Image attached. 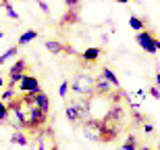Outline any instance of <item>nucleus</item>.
<instances>
[{
	"label": "nucleus",
	"instance_id": "nucleus-4",
	"mask_svg": "<svg viewBox=\"0 0 160 150\" xmlns=\"http://www.w3.org/2000/svg\"><path fill=\"white\" fill-rule=\"evenodd\" d=\"M19 92L21 94H38V92L42 90L40 81H38V77H33V75H23L21 77V81L17 84Z\"/></svg>",
	"mask_w": 160,
	"mask_h": 150
},
{
	"label": "nucleus",
	"instance_id": "nucleus-24",
	"mask_svg": "<svg viewBox=\"0 0 160 150\" xmlns=\"http://www.w3.org/2000/svg\"><path fill=\"white\" fill-rule=\"evenodd\" d=\"M38 6H40V8H42L44 13H50V6H48L46 2H44V0H38Z\"/></svg>",
	"mask_w": 160,
	"mask_h": 150
},
{
	"label": "nucleus",
	"instance_id": "nucleus-3",
	"mask_svg": "<svg viewBox=\"0 0 160 150\" xmlns=\"http://www.w3.org/2000/svg\"><path fill=\"white\" fill-rule=\"evenodd\" d=\"M25 69H27V60L25 59H17L8 67V88H17L21 77L25 75Z\"/></svg>",
	"mask_w": 160,
	"mask_h": 150
},
{
	"label": "nucleus",
	"instance_id": "nucleus-14",
	"mask_svg": "<svg viewBox=\"0 0 160 150\" xmlns=\"http://www.w3.org/2000/svg\"><path fill=\"white\" fill-rule=\"evenodd\" d=\"M38 38V31L36 29H27V31H23L21 36H19V44L23 46V44H29V42H33Z\"/></svg>",
	"mask_w": 160,
	"mask_h": 150
},
{
	"label": "nucleus",
	"instance_id": "nucleus-13",
	"mask_svg": "<svg viewBox=\"0 0 160 150\" xmlns=\"http://www.w3.org/2000/svg\"><path fill=\"white\" fill-rule=\"evenodd\" d=\"M102 77L106 79V81H108L110 85H112V88H121V84H119V77H117V75H114V73L110 71L108 67H104V71H102Z\"/></svg>",
	"mask_w": 160,
	"mask_h": 150
},
{
	"label": "nucleus",
	"instance_id": "nucleus-30",
	"mask_svg": "<svg viewBox=\"0 0 160 150\" xmlns=\"http://www.w3.org/2000/svg\"><path fill=\"white\" fill-rule=\"evenodd\" d=\"M156 52H160V40H156Z\"/></svg>",
	"mask_w": 160,
	"mask_h": 150
},
{
	"label": "nucleus",
	"instance_id": "nucleus-25",
	"mask_svg": "<svg viewBox=\"0 0 160 150\" xmlns=\"http://www.w3.org/2000/svg\"><path fill=\"white\" fill-rule=\"evenodd\" d=\"M38 142H40V144H38V150H46V146H44V136H42V133H38Z\"/></svg>",
	"mask_w": 160,
	"mask_h": 150
},
{
	"label": "nucleus",
	"instance_id": "nucleus-6",
	"mask_svg": "<svg viewBox=\"0 0 160 150\" xmlns=\"http://www.w3.org/2000/svg\"><path fill=\"white\" fill-rule=\"evenodd\" d=\"M71 104L79 111V115H81V121L89 119V113H92V98L83 96V98H79V100H73Z\"/></svg>",
	"mask_w": 160,
	"mask_h": 150
},
{
	"label": "nucleus",
	"instance_id": "nucleus-10",
	"mask_svg": "<svg viewBox=\"0 0 160 150\" xmlns=\"http://www.w3.org/2000/svg\"><path fill=\"white\" fill-rule=\"evenodd\" d=\"M100 54H102V50L100 48H85L81 52V56H83V60H88V63H96V60L100 59Z\"/></svg>",
	"mask_w": 160,
	"mask_h": 150
},
{
	"label": "nucleus",
	"instance_id": "nucleus-17",
	"mask_svg": "<svg viewBox=\"0 0 160 150\" xmlns=\"http://www.w3.org/2000/svg\"><path fill=\"white\" fill-rule=\"evenodd\" d=\"M77 21H79V17H77V11L75 8H69L67 15L62 17V23H77Z\"/></svg>",
	"mask_w": 160,
	"mask_h": 150
},
{
	"label": "nucleus",
	"instance_id": "nucleus-15",
	"mask_svg": "<svg viewBox=\"0 0 160 150\" xmlns=\"http://www.w3.org/2000/svg\"><path fill=\"white\" fill-rule=\"evenodd\" d=\"M17 52H19V50H17V46H11V48H6L4 52L0 54V65H4L6 60H8V59H12V56H17Z\"/></svg>",
	"mask_w": 160,
	"mask_h": 150
},
{
	"label": "nucleus",
	"instance_id": "nucleus-16",
	"mask_svg": "<svg viewBox=\"0 0 160 150\" xmlns=\"http://www.w3.org/2000/svg\"><path fill=\"white\" fill-rule=\"evenodd\" d=\"M119 150H137V140H135V136H133V133H129V136H127V140H125V144L121 146Z\"/></svg>",
	"mask_w": 160,
	"mask_h": 150
},
{
	"label": "nucleus",
	"instance_id": "nucleus-32",
	"mask_svg": "<svg viewBox=\"0 0 160 150\" xmlns=\"http://www.w3.org/2000/svg\"><path fill=\"white\" fill-rule=\"evenodd\" d=\"M117 2H121V4H127V2H131V0H117Z\"/></svg>",
	"mask_w": 160,
	"mask_h": 150
},
{
	"label": "nucleus",
	"instance_id": "nucleus-18",
	"mask_svg": "<svg viewBox=\"0 0 160 150\" xmlns=\"http://www.w3.org/2000/svg\"><path fill=\"white\" fill-rule=\"evenodd\" d=\"M129 27H131L133 31H142V29H143V21H142L139 17H131V19H129Z\"/></svg>",
	"mask_w": 160,
	"mask_h": 150
},
{
	"label": "nucleus",
	"instance_id": "nucleus-22",
	"mask_svg": "<svg viewBox=\"0 0 160 150\" xmlns=\"http://www.w3.org/2000/svg\"><path fill=\"white\" fill-rule=\"evenodd\" d=\"M67 92H69V81H62V84H60V88H58L60 98H65V96H67Z\"/></svg>",
	"mask_w": 160,
	"mask_h": 150
},
{
	"label": "nucleus",
	"instance_id": "nucleus-8",
	"mask_svg": "<svg viewBox=\"0 0 160 150\" xmlns=\"http://www.w3.org/2000/svg\"><path fill=\"white\" fill-rule=\"evenodd\" d=\"M33 104H36L38 108H40L42 113H50V100H48V94L46 92H38V94H33Z\"/></svg>",
	"mask_w": 160,
	"mask_h": 150
},
{
	"label": "nucleus",
	"instance_id": "nucleus-35",
	"mask_svg": "<svg viewBox=\"0 0 160 150\" xmlns=\"http://www.w3.org/2000/svg\"><path fill=\"white\" fill-rule=\"evenodd\" d=\"M2 38H4V34H2V31H0V40H2Z\"/></svg>",
	"mask_w": 160,
	"mask_h": 150
},
{
	"label": "nucleus",
	"instance_id": "nucleus-33",
	"mask_svg": "<svg viewBox=\"0 0 160 150\" xmlns=\"http://www.w3.org/2000/svg\"><path fill=\"white\" fill-rule=\"evenodd\" d=\"M2 85H4V77H2V75H0V88H2Z\"/></svg>",
	"mask_w": 160,
	"mask_h": 150
},
{
	"label": "nucleus",
	"instance_id": "nucleus-12",
	"mask_svg": "<svg viewBox=\"0 0 160 150\" xmlns=\"http://www.w3.org/2000/svg\"><path fill=\"white\" fill-rule=\"evenodd\" d=\"M46 50L48 52H52V54H60V52H65V44H60V42H56V40H48L46 44Z\"/></svg>",
	"mask_w": 160,
	"mask_h": 150
},
{
	"label": "nucleus",
	"instance_id": "nucleus-1",
	"mask_svg": "<svg viewBox=\"0 0 160 150\" xmlns=\"http://www.w3.org/2000/svg\"><path fill=\"white\" fill-rule=\"evenodd\" d=\"M83 125V136L92 142H100V144H110L119 138L121 133V125L108 123L102 117H92V119L81 121Z\"/></svg>",
	"mask_w": 160,
	"mask_h": 150
},
{
	"label": "nucleus",
	"instance_id": "nucleus-2",
	"mask_svg": "<svg viewBox=\"0 0 160 150\" xmlns=\"http://www.w3.org/2000/svg\"><path fill=\"white\" fill-rule=\"evenodd\" d=\"M69 88H71L75 94H79V96H96L94 92V77L89 75V73H77L75 77L69 81Z\"/></svg>",
	"mask_w": 160,
	"mask_h": 150
},
{
	"label": "nucleus",
	"instance_id": "nucleus-31",
	"mask_svg": "<svg viewBox=\"0 0 160 150\" xmlns=\"http://www.w3.org/2000/svg\"><path fill=\"white\" fill-rule=\"evenodd\" d=\"M137 150H154V148H150V146H143V148H137Z\"/></svg>",
	"mask_w": 160,
	"mask_h": 150
},
{
	"label": "nucleus",
	"instance_id": "nucleus-21",
	"mask_svg": "<svg viewBox=\"0 0 160 150\" xmlns=\"http://www.w3.org/2000/svg\"><path fill=\"white\" fill-rule=\"evenodd\" d=\"M6 117H8V108H6L4 102L0 100V121H6Z\"/></svg>",
	"mask_w": 160,
	"mask_h": 150
},
{
	"label": "nucleus",
	"instance_id": "nucleus-29",
	"mask_svg": "<svg viewBox=\"0 0 160 150\" xmlns=\"http://www.w3.org/2000/svg\"><path fill=\"white\" fill-rule=\"evenodd\" d=\"M154 85H158V88H160V71H156V84Z\"/></svg>",
	"mask_w": 160,
	"mask_h": 150
},
{
	"label": "nucleus",
	"instance_id": "nucleus-34",
	"mask_svg": "<svg viewBox=\"0 0 160 150\" xmlns=\"http://www.w3.org/2000/svg\"><path fill=\"white\" fill-rule=\"evenodd\" d=\"M50 150H58V146H56V144H52V148H50Z\"/></svg>",
	"mask_w": 160,
	"mask_h": 150
},
{
	"label": "nucleus",
	"instance_id": "nucleus-7",
	"mask_svg": "<svg viewBox=\"0 0 160 150\" xmlns=\"http://www.w3.org/2000/svg\"><path fill=\"white\" fill-rule=\"evenodd\" d=\"M94 92L98 96H108V94L112 92V85L108 84L102 75H98V77H94Z\"/></svg>",
	"mask_w": 160,
	"mask_h": 150
},
{
	"label": "nucleus",
	"instance_id": "nucleus-28",
	"mask_svg": "<svg viewBox=\"0 0 160 150\" xmlns=\"http://www.w3.org/2000/svg\"><path fill=\"white\" fill-rule=\"evenodd\" d=\"M143 132H146V133H152V132H154V127L150 125V123H146V125H143Z\"/></svg>",
	"mask_w": 160,
	"mask_h": 150
},
{
	"label": "nucleus",
	"instance_id": "nucleus-20",
	"mask_svg": "<svg viewBox=\"0 0 160 150\" xmlns=\"http://www.w3.org/2000/svg\"><path fill=\"white\" fill-rule=\"evenodd\" d=\"M15 96H17V94H15V88H8V90L2 92V102H4V104H8V102H11Z\"/></svg>",
	"mask_w": 160,
	"mask_h": 150
},
{
	"label": "nucleus",
	"instance_id": "nucleus-27",
	"mask_svg": "<svg viewBox=\"0 0 160 150\" xmlns=\"http://www.w3.org/2000/svg\"><path fill=\"white\" fill-rule=\"evenodd\" d=\"M135 98H137V100H143V98H146V92H143V90H137L135 92Z\"/></svg>",
	"mask_w": 160,
	"mask_h": 150
},
{
	"label": "nucleus",
	"instance_id": "nucleus-23",
	"mask_svg": "<svg viewBox=\"0 0 160 150\" xmlns=\"http://www.w3.org/2000/svg\"><path fill=\"white\" fill-rule=\"evenodd\" d=\"M150 96L156 98V100H160V88L158 85H152V88H150Z\"/></svg>",
	"mask_w": 160,
	"mask_h": 150
},
{
	"label": "nucleus",
	"instance_id": "nucleus-19",
	"mask_svg": "<svg viewBox=\"0 0 160 150\" xmlns=\"http://www.w3.org/2000/svg\"><path fill=\"white\" fill-rule=\"evenodd\" d=\"M2 4H4V11L8 13V17H11V19H15V21H17V19H19V13L15 11V8H12V4H11V2L6 0V2H2Z\"/></svg>",
	"mask_w": 160,
	"mask_h": 150
},
{
	"label": "nucleus",
	"instance_id": "nucleus-9",
	"mask_svg": "<svg viewBox=\"0 0 160 150\" xmlns=\"http://www.w3.org/2000/svg\"><path fill=\"white\" fill-rule=\"evenodd\" d=\"M11 144H17V146H27L29 144V138L25 136V132H19V129H15V132L11 133Z\"/></svg>",
	"mask_w": 160,
	"mask_h": 150
},
{
	"label": "nucleus",
	"instance_id": "nucleus-11",
	"mask_svg": "<svg viewBox=\"0 0 160 150\" xmlns=\"http://www.w3.org/2000/svg\"><path fill=\"white\" fill-rule=\"evenodd\" d=\"M65 115H67V119L71 121V123H81V115H79V111L73 106V104H67Z\"/></svg>",
	"mask_w": 160,
	"mask_h": 150
},
{
	"label": "nucleus",
	"instance_id": "nucleus-26",
	"mask_svg": "<svg viewBox=\"0 0 160 150\" xmlns=\"http://www.w3.org/2000/svg\"><path fill=\"white\" fill-rule=\"evenodd\" d=\"M67 2V6H69V8H75V6L79 4V0H65Z\"/></svg>",
	"mask_w": 160,
	"mask_h": 150
},
{
	"label": "nucleus",
	"instance_id": "nucleus-5",
	"mask_svg": "<svg viewBox=\"0 0 160 150\" xmlns=\"http://www.w3.org/2000/svg\"><path fill=\"white\" fill-rule=\"evenodd\" d=\"M135 40L137 44L142 46V50H146L148 54H156V38L150 34V31H137L135 34Z\"/></svg>",
	"mask_w": 160,
	"mask_h": 150
}]
</instances>
